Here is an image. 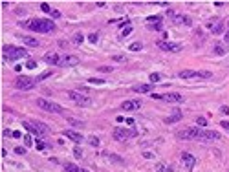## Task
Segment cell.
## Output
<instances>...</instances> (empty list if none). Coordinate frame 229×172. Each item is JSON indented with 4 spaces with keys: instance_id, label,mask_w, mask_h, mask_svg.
<instances>
[{
    "instance_id": "obj_51",
    "label": "cell",
    "mask_w": 229,
    "mask_h": 172,
    "mask_svg": "<svg viewBox=\"0 0 229 172\" xmlns=\"http://www.w3.org/2000/svg\"><path fill=\"white\" fill-rule=\"evenodd\" d=\"M224 40H225V42H229V31H225V35H224Z\"/></svg>"
},
{
    "instance_id": "obj_7",
    "label": "cell",
    "mask_w": 229,
    "mask_h": 172,
    "mask_svg": "<svg viewBox=\"0 0 229 172\" xmlns=\"http://www.w3.org/2000/svg\"><path fill=\"white\" fill-rule=\"evenodd\" d=\"M35 83H37V81H33L31 77L19 75L17 81H15V86H17L19 90H31V88H35Z\"/></svg>"
},
{
    "instance_id": "obj_3",
    "label": "cell",
    "mask_w": 229,
    "mask_h": 172,
    "mask_svg": "<svg viewBox=\"0 0 229 172\" xmlns=\"http://www.w3.org/2000/svg\"><path fill=\"white\" fill-rule=\"evenodd\" d=\"M2 53H4L6 61H17V59H22V57H28V51L24 48H17V46H9V44H6L2 48Z\"/></svg>"
},
{
    "instance_id": "obj_19",
    "label": "cell",
    "mask_w": 229,
    "mask_h": 172,
    "mask_svg": "<svg viewBox=\"0 0 229 172\" xmlns=\"http://www.w3.org/2000/svg\"><path fill=\"white\" fill-rule=\"evenodd\" d=\"M182 117H183V116H182V110H173V116H170V117H165V123H167V125H170V123H178Z\"/></svg>"
},
{
    "instance_id": "obj_35",
    "label": "cell",
    "mask_w": 229,
    "mask_h": 172,
    "mask_svg": "<svg viewBox=\"0 0 229 172\" xmlns=\"http://www.w3.org/2000/svg\"><path fill=\"white\" fill-rule=\"evenodd\" d=\"M114 61H118V62H125V61H127V57H125V55H114Z\"/></svg>"
},
{
    "instance_id": "obj_23",
    "label": "cell",
    "mask_w": 229,
    "mask_h": 172,
    "mask_svg": "<svg viewBox=\"0 0 229 172\" xmlns=\"http://www.w3.org/2000/svg\"><path fill=\"white\" fill-rule=\"evenodd\" d=\"M147 22H149V24H156V22H163V17H161V15H156V17H149V19H147Z\"/></svg>"
},
{
    "instance_id": "obj_8",
    "label": "cell",
    "mask_w": 229,
    "mask_h": 172,
    "mask_svg": "<svg viewBox=\"0 0 229 172\" xmlns=\"http://www.w3.org/2000/svg\"><path fill=\"white\" fill-rule=\"evenodd\" d=\"M68 97H70L73 103H77L79 106H88V104L92 103V99H90V97H86V95H83V93L75 92V90H70V92H68Z\"/></svg>"
},
{
    "instance_id": "obj_46",
    "label": "cell",
    "mask_w": 229,
    "mask_h": 172,
    "mask_svg": "<svg viewBox=\"0 0 229 172\" xmlns=\"http://www.w3.org/2000/svg\"><path fill=\"white\" fill-rule=\"evenodd\" d=\"M143 157H147V159H152V157H154V154H152V152H145V154H143Z\"/></svg>"
},
{
    "instance_id": "obj_24",
    "label": "cell",
    "mask_w": 229,
    "mask_h": 172,
    "mask_svg": "<svg viewBox=\"0 0 229 172\" xmlns=\"http://www.w3.org/2000/svg\"><path fill=\"white\" fill-rule=\"evenodd\" d=\"M211 31H213L214 35H218V33H222V31H224V24H222V22H218L216 26H213V28H211Z\"/></svg>"
},
{
    "instance_id": "obj_14",
    "label": "cell",
    "mask_w": 229,
    "mask_h": 172,
    "mask_svg": "<svg viewBox=\"0 0 229 172\" xmlns=\"http://www.w3.org/2000/svg\"><path fill=\"white\" fill-rule=\"evenodd\" d=\"M79 64V57H75V55H64V57H61V62H59V66H77Z\"/></svg>"
},
{
    "instance_id": "obj_33",
    "label": "cell",
    "mask_w": 229,
    "mask_h": 172,
    "mask_svg": "<svg viewBox=\"0 0 229 172\" xmlns=\"http://www.w3.org/2000/svg\"><path fill=\"white\" fill-rule=\"evenodd\" d=\"M50 75H51V72H44V73H40V75L37 77V83H39V81H42V79H48Z\"/></svg>"
},
{
    "instance_id": "obj_30",
    "label": "cell",
    "mask_w": 229,
    "mask_h": 172,
    "mask_svg": "<svg viewBox=\"0 0 229 172\" xmlns=\"http://www.w3.org/2000/svg\"><path fill=\"white\" fill-rule=\"evenodd\" d=\"M40 9H42V11H46V13H51V9H53V8H50L46 2H42V4H40Z\"/></svg>"
},
{
    "instance_id": "obj_52",
    "label": "cell",
    "mask_w": 229,
    "mask_h": 172,
    "mask_svg": "<svg viewBox=\"0 0 229 172\" xmlns=\"http://www.w3.org/2000/svg\"><path fill=\"white\" fill-rule=\"evenodd\" d=\"M77 172H90V170H86V168H77Z\"/></svg>"
},
{
    "instance_id": "obj_32",
    "label": "cell",
    "mask_w": 229,
    "mask_h": 172,
    "mask_svg": "<svg viewBox=\"0 0 229 172\" xmlns=\"http://www.w3.org/2000/svg\"><path fill=\"white\" fill-rule=\"evenodd\" d=\"M26 68H29V70H33V68H37V62H35L33 59H29V61L26 62Z\"/></svg>"
},
{
    "instance_id": "obj_50",
    "label": "cell",
    "mask_w": 229,
    "mask_h": 172,
    "mask_svg": "<svg viewBox=\"0 0 229 172\" xmlns=\"http://www.w3.org/2000/svg\"><path fill=\"white\" fill-rule=\"evenodd\" d=\"M13 137H19V139H20V137H22V134H20V132H13Z\"/></svg>"
},
{
    "instance_id": "obj_31",
    "label": "cell",
    "mask_w": 229,
    "mask_h": 172,
    "mask_svg": "<svg viewBox=\"0 0 229 172\" xmlns=\"http://www.w3.org/2000/svg\"><path fill=\"white\" fill-rule=\"evenodd\" d=\"M97 37H99V35H97V33H90V37H88V40H90V42H92V44H95V42H97V40H99V39H97Z\"/></svg>"
},
{
    "instance_id": "obj_12",
    "label": "cell",
    "mask_w": 229,
    "mask_h": 172,
    "mask_svg": "<svg viewBox=\"0 0 229 172\" xmlns=\"http://www.w3.org/2000/svg\"><path fill=\"white\" fill-rule=\"evenodd\" d=\"M198 139H203V141H218V139H220V134L214 132V130H200Z\"/></svg>"
},
{
    "instance_id": "obj_44",
    "label": "cell",
    "mask_w": 229,
    "mask_h": 172,
    "mask_svg": "<svg viewBox=\"0 0 229 172\" xmlns=\"http://www.w3.org/2000/svg\"><path fill=\"white\" fill-rule=\"evenodd\" d=\"M46 147H48L46 143H42V141H37V148H39V150H44Z\"/></svg>"
},
{
    "instance_id": "obj_39",
    "label": "cell",
    "mask_w": 229,
    "mask_h": 172,
    "mask_svg": "<svg viewBox=\"0 0 229 172\" xmlns=\"http://www.w3.org/2000/svg\"><path fill=\"white\" fill-rule=\"evenodd\" d=\"M73 42H75V44H81V42H83V35H81V33H77V35L73 37Z\"/></svg>"
},
{
    "instance_id": "obj_16",
    "label": "cell",
    "mask_w": 229,
    "mask_h": 172,
    "mask_svg": "<svg viewBox=\"0 0 229 172\" xmlns=\"http://www.w3.org/2000/svg\"><path fill=\"white\" fill-rule=\"evenodd\" d=\"M44 62H46V64H57V66H59L61 57H59V53H46V55H44Z\"/></svg>"
},
{
    "instance_id": "obj_26",
    "label": "cell",
    "mask_w": 229,
    "mask_h": 172,
    "mask_svg": "<svg viewBox=\"0 0 229 172\" xmlns=\"http://www.w3.org/2000/svg\"><path fill=\"white\" fill-rule=\"evenodd\" d=\"M149 28H152V29H156V31H159V29H163V22H156V24H149Z\"/></svg>"
},
{
    "instance_id": "obj_1",
    "label": "cell",
    "mask_w": 229,
    "mask_h": 172,
    "mask_svg": "<svg viewBox=\"0 0 229 172\" xmlns=\"http://www.w3.org/2000/svg\"><path fill=\"white\" fill-rule=\"evenodd\" d=\"M24 28L31 29V31H37V33H51L55 29V24L51 20H46V19H33V20H26L22 22Z\"/></svg>"
},
{
    "instance_id": "obj_18",
    "label": "cell",
    "mask_w": 229,
    "mask_h": 172,
    "mask_svg": "<svg viewBox=\"0 0 229 172\" xmlns=\"http://www.w3.org/2000/svg\"><path fill=\"white\" fill-rule=\"evenodd\" d=\"M64 136H66V137H70L72 141H75L77 145L83 141V134H81V132H77V130H64Z\"/></svg>"
},
{
    "instance_id": "obj_10",
    "label": "cell",
    "mask_w": 229,
    "mask_h": 172,
    "mask_svg": "<svg viewBox=\"0 0 229 172\" xmlns=\"http://www.w3.org/2000/svg\"><path fill=\"white\" fill-rule=\"evenodd\" d=\"M152 99H163L165 103H182L183 97L176 92H170V93H163V95H158V93H152Z\"/></svg>"
},
{
    "instance_id": "obj_9",
    "label": "cell",
    "mask_w": 229,
    "mask_h": 172,
    "mask_svg": "<svg viewBox=\"0 0 229 172\" xmlns=\"http://www.w3.org/2000/svg\"><path fill=\"white\" fill-rule=\"evenodd\" d=\"M156 46L163 51H170V53H178L182 51V44H176V42H167V40H158Z\"/></svg>"
},
{
    "instance_id": "obj_29",
    "label": "cell",
    "mask_w": 229,
    "mask_h": 172,
    "mask_svg": "<svg viewBox=\"0 0 229 172\" xmlns=\"http://www.w3.org/2000/svg\"><path fill=\"white\" fill-rule=\"evenodd\" d=\"M156 172H170V170H169V168H167L163 163H159V165L156 167Z\"/></svg>"
},
{
    "instance_id": "obj_49",
    "label": "cell",
    "mask_w": 229,
    "mask_h": 172,
    "mask_svg": "<svg viewBox=\"0 0 229 172\" xmlns=\"http://www.w3.org/2000/svg\"><path fill=\"white\" fill-rule=\"evenodd\" d=\"M15 13H17V15H24V13H26V9H24V8H19Z\"/></svg>"
},
{
    "instance_id": "obj_27",
    "label": "cell",
    "mask_w": 229,
    "mask_h": 172,
    "mask_svg": "<svg viewBox=\"0 0 229 172\" xmlns=\"http://www.w3.org/2000/svg\"><path fill=\"white\" fill-rule=\"evenodd\" d=\"M159 79H161V75H159V73H150V83H152V84H154V83H158Z\"/></svg>"
},
{
    "instance_id": "obj_42",
    "label": "cell",
    "mask_w": 229,
    "mask_h": 172,
    "mask_svg": "<svg viewBox=\"0 0 229 172\" xmlns=\"http://www.w3.org/2000/svg\"><path fill=\"white\" fill-rule=\"evenodd\" d=\"M73 154H75V157H83V150H81L79 147H75V150H73Z\"/></svg>"
},
{
    "instance_id": "obj_2",
    "label": "cell",
    "mask_w": 229,
    "mask_h": 172,
    "mask_svg": "<svg viewBox=\"0 0 229 172\" xmlns=\"http://www.w3.org/2000/svg\"><path fill=\"white\" fill-rule=\"evenodd\" d=\"M22 126H24L29 134H33V136H46V134L50 132L48 125H44L42 121H37V119H33V121H24Z\"/></svg>"
},
{
    "instance_id": "obj_40",
    "label": "cell",
    "mask_w": 229,
    "mask_h": 172,
    "mask_svg": "<svg viewBox=\"0 0 229 172\" xmlns=\"http://www.w3.org/2000/svg\"><path fill=\"white\" fill-rule=\"evenodd\" d=\"M97 70H99V72H103V73H108V72H112V68H110V66H99Z\"/></svg>"
},
{
    "instance_id": "obj_4",
    "label": "cell",
    "mask_w": 229,
    "mask_h": 172,
    "mask_svg": "<svg viewBox=\"0 0 229 172\" xmlns=\"http://www.w3.org/2000/svg\"><path fill=\"white\" fill-rule=\"evenodd\" d=\"M112 136H114V139H118V141H127V139H130V137H136V136H138V130H136V128L127 130V128H123V126H118V128H114Z\"/></svg>"
},
{
    "instance_id": "obj_13",
    "label": "cell",
    "mask_w": 229,
    "mask_h": 172,
    "mask_svg": "<svg viewBox=\"0 0 229 172\" xmlns=\"http://www.w3.org/2000/svg\"><path fill=\"white\" fill-rule=\"evenodd\" d=\"M182 163H183L185 170H193L194 165H196V159H194V156H191L189 152H183V154H182Z\"/></svg>"
},
{
    "instance_id": "obj_5",
    "label": "cell",
    "mask_w": 229,
    "mask_h": 172,
    "mask_svg": "<svg viewBox=\"0 0 229 172\" xmlns=\"http://www.w3.org/2000/svg\"><path fill=\"white\" fill-rule=\"evenodd\" d=\"M37 104H39L42 110L51 112V113H63V112H64V108H63L61 104H57V103H53V101H48V99H39Z\"/></svg>"
},
{
    "instance_id": "obj_17",
    "label": "cell",
    "mask_w": 229,
    "mask_h": 172,
    "mask_svg": "<svg viewBox=\"0 0 229 172\" xmlns=\"http://www.w3.org/2000/svg\"><path fill=\"white\" fill-rule=\"evenodd\" d=\"M154 84L152 83H147V84H138V86H132V92L136 93H147V92H152Z\"/></svg>"
},
{
    "instance_id": "obj_6",
    "label": "cell",
    "mask_w": 229,
    "mask_h": 172,
    "mask_svg": "<svg viewBox=\"0 0 229 172\" xmlns=\"http://www.w3.org/2000/svg\"><path fill=\"white\" fill-rule=\"evenodd\" d=\"M211 72L207 70H202V72H194V70H183L180 72V77L182 79H211Z\"/></svg>"
},
{
    "instance_id": "obj_15",
    "label": "cell",
    "mask_w": 229,
    "mask_h": 172,
    "mask_svg": "<svg viewBox=\"0 0 229 172\" xmlns=\"http://www.w3.org/2000/svg\"><path fill=\"white\" fill-rule=\"evenodd\" d=\"M141 106V101L139 99H132V101H125L123 104H121V108L125 110V112H132V110H138Z\"/></svg>"
},
{
    "instance_id": "obj_45",
    "label": "cell",
    "mask_w": 229,
    "mask_h": 172,
    "mask_svg": "<svg viewBox=\"0 0 229 172\" xmlns=\"http://www.w3.org/2000/svg\"><path fill=\"white\" fill-rule=\"evenodd\" d=\"M130 31H132V28L128 26V28H125V29H123V33H121V35H123V37H127V35H130Z\"/></svg>"
},
{
    "instance_id": "obj_20",
    "label": "cell",
    "mask_w": 229,
    "mask_h": 172,
    "mask_svg": "<svg viewBox=\"0 0 229 172\" xmlns=\"http://www.w3.org/2000/svg\"><path fill=\"white\" fill-rule=\"evenodd\" d=\"M22 40H24V44H26V46H31V48H37V46H39V40H37V39H31V37H22Z\"/></svg>"
},
{
    "instance_id": "obj_25",
    "label": "cell",
    "mask_w": 229,
    "mask_h": 172,
    "mask_svg": "<svg viewBox=\"0 0 229 172\" xmlns=\"http://www.w3.org/2000/svg\"><path fill=\"white\" fill-rule=\"evenodd\" d=\"M141 48H143L141 42H134V44H130V51H139Z\"/></svg>"
},
{
    "instance_id": "obj_38",
    "label": "cell",
    "mask_w": 229,
    "mask_h": 172,
    "mask_svg": "<svg viewBox=\"0 0 229 172\" xmlns=\"http://www.w3.org/2000/svg\"><path fill=\"white\" fill-rule=\"evenodd\" d=\"M90 145H92V147H99V139H97L95 136H92V137H90Z\"/></svg>"
},
{
    "instance_id": "obj_48",
    "label": "cell",
    "mask_w": 229,
    "mask_h": 172,
    "mask_svg": "<svg viewBox=\"0 0 229 172\" xmlns=\"http://www.w3.org/2000/svg\"><path fill=\"white\" fill-rule=\"evenodd\" d=\"M222 113H225V116H229V106H222Z\"/></svg>"
},
{
    "instance_id": "obj_36",
    "label": "cell",
    "mask_w": 229,
    "mask_h": 172,
    "mask_svg": "<svg viewBox=\"0 0 229 172\" xmlns=\"http://www.w3.org/2000/svg\"><path fill=\"white\" fill-rule=\"evenodd\" d=\"M68 123H70V125H73V126H81V121L73 119V117H68Z\"/></svg>"
},
{
    "instance_id": "obj_28",
    "label": "cell",
    "mask_w": 229,
    "mask_h": 172,
    "mask_svg": "<svg viewBox=\"0 0 229 172\" xmlns=\"http://www.w3.org/2000/svg\"><path fill=\"white\" fill-rule=\"evenodd\" d=\"M24 145H26V148L33 145V139H31V136H24Z\"/></svg>"
},
{
    "instance_id": "obj_22",
    "label": "cell",
    "mask_w": 229,
    "mask_h": 172,
    "mask_svg": "<svg viewBox=\"0 0 229 172\" xmlns=\"http://www.w3.org/2000/svg\"><path fill=\"white\" fill-rule=\"evenodd\" d=\"M63 168H64V172H77L79 167H75V165H72V163H63Z\"/></svg>"
},
{
    "instance_id": "obj_11",
    "label": "cell",
    "mask_w": 229,
    "mask_h": 172,
    "mask_svg": "<svg viewBox=\"0 0 229 172\" xmlns=\"http://www.w3.org/2000/svg\"><path fill=\"white\" fill-rule=\"evenodd\" d=\"M198 136H200V128H187V130H180L178 134H176V137L178 139H198Z\"/></svg>"
},
{
    "instance_id": "obj_34",
    "label": "cell",
    "mask_w": 229,
    "mask_h": 172,
    "mask_svg": "<svg viewBox=\"0 0 229 172\" xmlns=\"http://www.w3.org/2000/svg\"><path fill=\"white\" fill-rule=\"evenodd\" d=\"M15 154H17V156L26 154V147H17V148H15Z\"/></svg>"
},
{
    "instance_id": "obj_37",
    "label": "cell",
    "mask_w": 229,
    "mask_h": 172,
    "mask_svg": "<svg viewBox=\"0 0 229 172\" xmlns=\"http://www.w3.org/2000/svg\"><path fill=\"white\" fill-rule=\"evenodd\" d=\"M196 125H198V126H205V125H207L205 117H198V119H196Z\"/></svg>"
},
{
    "instance_id": "obj_41",
    "label": "cell",
    "mask_w": 229,
    "mask_h": 172,
    "mask_svg": "<svg viewBox=\"0 0 229 172\" xmlns=\"http://www.w3.org/2000/svg\"><path fill=\"white\" fill-rule=\"evenodd\" d=\"M90 83H92V84H97V86L104 84V81H103V79H90Z\"/></svg>"
},
{
    "instance_id": "obj_21",
    "label": "cell",
    "mask_w": 229,
    "mask_h": 172,
    "mask_svg": "<svg viewBox=\"0 0 229 172\" xmlns=\"http://www.w3.org/2000/svg\"><path fill=\"white\" fill-rule=\"evenodd\" d=\"M214 53H216V55H225V53H227V49H225V46H224V44H220V42H218V44H214Z\"/></svg>"
},
{
    "instance_id": "obj_47",
    "label": "cell",
    "mask_w": 229,
    "mask_h": 172,
    "mask_svg": "<svg viewBox=\"0 0 229 172\" xmlns=\"http://www.w3.org/2000/svg\"><path fill=\"white\" fill-rule=\"evenodd\" d=\"M220 126H224V128L229 132V123H227V121H222V123H220Z\"/></svg>"
},
{
    "instance_id": "obj_43",
    "label": "cell",
    "mask_w": 229,
    "mask_h": 172,
    "mask_svg": "<svg viewBox=\"0 0 229 172\" xmlns=\"http://www.w3.org/2000/svg\"><path fill=\"white\" fill-rule=\"evenodd\" d=\"M50 15H51L53 19H59V17H61V11H57V9H51V13H50Z\"/></svg>"
}]
</instances>
